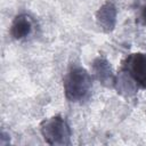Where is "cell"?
I'll list each match as a JSON object with an SVG mask.
<instances>
[{
    "label": "cell",
    "instance_id": "cell-1",
    "mask_svg": "<svg viewBox=\"0 0 146 146\" xmlns=\"http://www.w3.org/2000/svg\"><path fill=\"white\" fill-rule=\"evenodd\" d=\"M65 97L73 103L86 100L92 89V78L90 73L80 65H72L64 76Z\"/></svg>",
    "mask_w": 146,
    "mask_h": 146
},
{
    "label": "cell",
    "instance_id": "cell-2",
    "mask_svg": "<svg viewBox=\"0 0 146 146\" xmlns=\"http://www.w3.org/2000/svg\"><path fill=\"white\" fill-rule=\"evenodd\" d=\"M40 131L43 139L49 145L64 146L71 144V128L60 115H55L42 121Z\"/></svg>",
    "mask_w": 146,
    "mask_h": 146
},
{
    "label": "cell",
    "instance_id": "cell-3",
    "mask_svg": "<svg viewBox=\"0 0 146 146\" xmlns=\"http://www.w3.org/2000/svg\"><path fill=\"white\" fill-rule=\"evenodd\" d=\"M124 68L139 87L146 89V54H131L125 60Z\"/></svg>",
    "mask_w": 146,
    "mask_h": 146
},
{
    "label": "cell",
    "instance_id": "cell-4",
    "mask_svg": "<svg viewBox=\"0 0 146 146\" xmlns=\"http://www.w3.org/2000/svg\"><path fill=\"white\" fill-rule=\"evenodd\" d=\"M117 9L112 0L105 1L96 13V21L98 26L104 32H112L116 25Z\"/></svg>",
    "mask_w": 146,
    "mask_h": 146
},
{
    "label": "cell",
    "instance_id": "cell-5",
    "mask_svg": "<svg viewBox=\"0 0 146 146\" xmlns=\"http://www.w3.org/2000/svg\"><path fill=\"white\" fill-rule=\"evenodd\" d=\"M32 29H33V23H32L31 17L29 15L21 14V15H17L13 19L9 32L13 39L22 40L31 34Z\"/></svg>",
    "mask_w": 146,
    "mask_h": 146
},
{
    "label": "cell",
    "instance_id": "cell-6",
    "mask_svg": "<svg viewBox=\"0 0 146 146\" xmlns=\"http://www.w3.org/2000/svg\"><path fill=\"white\" fill-rule=\"evenodd\" d=\"M92 71H94L95 76L103 84L110 87V86L115 83V78L113 75L111 65L105 58L97 57L92 63Z\"/></svg>",
    "mask_w": 146,
    "mask_h": 146
},
{
    "label": "cell",
    "instance_id": "cell-7",
    "mask_svg": "<svg viewBox=\"0 0 146 146\" xmlns=\"http://www.w3.org/2000/svg\"><path fill=\"white\" fill-rule=\"evenodd\" d=\"M141 17H143V21H144V23L146 24V6L144 7V9H143V13H141Z\"/></svg>",
    "mask_w": 146,
    "mask_h": 146
}]
</instances>
